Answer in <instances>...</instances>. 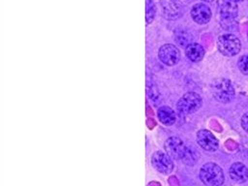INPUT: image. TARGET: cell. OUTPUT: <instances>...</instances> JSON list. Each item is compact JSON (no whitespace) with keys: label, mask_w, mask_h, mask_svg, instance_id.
Segmentation results:
<instances>
[{"label":"cell","mask_w":248,"mask_h":186,"mask_svg":"<svg viewBox=\"0 0 248 186\" xmlns=\"http://www.w3.org/2000/svg\"><path fill=\"white\" fill-rule=\"evenodd\" d=\"M200 178L206 186H221L224 183L223 170L215 163H206L200 170Z\"/></svg>","instance_id":"cell-1"},{"label":"cell","mask_w":248,"mask_h":186,"mask_svg":"<svg viewBox=\"0 0 248 186\" xmlns=\"http://www.w3.org/2000/svg\"><path fill=\"white\" fill-rule=\"evenodd\" d=\"M214 98L221 103H229L234 98V88L227 78H219L212 84Z\"/></svg>","instance_id":"cell-2"},{"label":"cell","mask_w":248,"mask_h":186,"mask_svg":"<svg viewBox=\"0 0 248 186\" xmlns=\"http://www.w3.org/2000/svg\"><path fill=\"white\" fill-rule=\"evenodd\" d=\"M217 46L219 51L225 56H234L240 50V41L232 34H224L218 38Z\"/></svg>","instance_id":"cell-3"},{"label":"cell","mask_w":248,"mask_h":186,"mask_svg":"<svg viewBox=\"0 0 248 186\" xmlns=\"http://www.w3.org/2000/svg\"><path fill=\"white\" fill-rule=\"evenodd\" d=\"M202 98L198 93L188 92L184 94L177 102V109L181 113H193L202 107Z\"/></svg>","instance_id":"cell-4"},{"label":"cell","mask_w":248,"mask_h":186,"mask_svg":"<svg viewBox=\"0 0 248 186\" xmlns=\"http://www.w3.org/2000/svg\"><path fill=\"white\" fill-rule=\"evenodd\" d=\"M162 14L167 19H176L182 16L184 8L179 0H161Z\"/></svg>","instance_id":"cell-5"},{"label":"cell","mask_w":248,"mask_h":186,"mask_svg":"<svg viewBox=\"0 0 248 186\" xmlns=\"http://www.w3.org/2000/svg\"><path fill=\"white\" fill-rule=\"evenodd\" d=\"M152 166L161 173L168 174L170 173L173 170V164L170 160V157L164 153L163 151H157L152 155L151 158Z\"/></svg>","instance_id":"cell-6"},{"label":"cell","mask_w":248,"mask_h":186,"mask_svg":"<svg viewBox=\"0 0 248 186\" xmlns=\"http://www.w3.org/2000/svg\"><path fill=\"white\" fill-rule=\"evenodd\" d=\"M158 55L160 60L168 66L175 65L180 59V51L176 46L170 44L162 46L159 49Z\"/></svg>","instance_id":"cell-7"},{"label":"cell","mask_w":248,"mask_h":186,"mask_svg":"<svg viewBox=\"0 0 248 186\" xmlns=\"http://www.w3.org/2000/svg\"><path fill=\"white\" fill-rule=\"evenodd\" d=\"M185 149L186 145L179 138L170 137L165 142V150L168 153V155L172 159H182Z\"/></svg>","instance_id":"cell-8"},{"label":"cell","mask_w":248,"mask_h":186,"mask_svg":"<svg viewBox=\"0 0 248 186\" xmlns=\"http://www.w3.org/2000/svg\"><path fill=\"white\" fill-rule=\"evenodd\" d=\"M218 12L223 20H232L237 16V4L233 0H218Z\"/></svg>","instance_id":"cell-9"},{"label":"cell","mask_w":248,"mask_h":186,"mask_svg":"<svg viewBox=\"0 0 248 186\" xmlns=\"http://www.w3.org/2000/svg\"><path fill=\"white\" fill-rule=\"evenodd\" d=\"M199 145L206 151H215L218 148V140L208 130H200L197 134Z\"/></svg>","instance_id":"cell-10"},{"label":"cell","mask_w":248,"mask_h":186,"mask_svg":"<svg viewBox=\"0 0 248 186\" xmlns=\"http://www.w3.org/2000/svg\"><path fill=\"white\" fill-rule=\"evenodd\" d=\"M191 16L199 24L207 23L211 18V11L203 3H198L191 10Z\"/></svg>","instance_id":"cell-11"},{"label":"cell","mask_w":248,"mask_h":186,"mask_svg":"<svg viewBox=\"0 0 248 186\" xmlns=\"http://www.w3.org/2000/svg\"><path fill=\"white\" fill-rule=\"evenodd\" d=\"M229 174L234 182L243 183L248 178V169L242 163H233L229 170Z\"/></svg>","instance_id":"cell-12"},{"label":"cell","mask_w":248,"mask_h":186,"mask_svg":"<svg viewBox=\"0 0 248 186\" xmlns=\"http://www.w3.org/2000/svg\"><path fill=\"white\" fill-rule=\"evenodd\" d=\"M185 53H186V56L191 61L199 62L203 58L204 49L201 45H199L197 43H192L186 46Z\"/></svg>","instance_id":"cell-13"},{"label":"cell","mask_w":248,"mask_h":186,"mask_svg":"<svg viewBox=\"0 0 248 186\" xmlns=\"http://www.w3.org/2000/svg\"><path fill=\"white\" fill-rule=\"evenodd\" d=\"M157 114H158L159 120L165 125H172L175 121V113L169 107H166V106L161 107L158 109Z\"/></svg>","instance_id":"cell-14"},{"label":"cell","mask_w":248,"mask_h":186,"mask_svg":"<svg viewBox=\"0 0 248 186\" xmlns=\"http://www.w3.org/2000/svg\"><path fill=\"white\" fill-rule=\"evenodd\" d=\"M198 158H199V152L196 150V148H194L193 146L186 145V149L182 158L184 162L188 165H193L197 162Z\"/></svg>","instance_id":"cell-15"},{"label":"cell","mask_w":248,"mask_h":186,"mask_svg":"<svg viewBox=\"0 0 248 186\" xmlns=\"http://www.w3.org/2000/svg\"><path fill=\"white\" fill-rule=\"evenodd\" d=\"M146 15H145V20L146 23H151L155 17L156 14V8L152 0H146Z\"/></svg>","instance_id":"cell-16"},{"label":"cell","mask_w":248,"mask_h":186,"mask_svg":"<svg viewBox=\"0 0 248 186\" xmlns=\"http://www.w3.org/2000/svg\"><path fill=\"white\" fill-rule=\"evenodd\" d=\"M191 40V36L186 32V31H181L176 33L175 35V41L178 45H180L181 46H185L190 45L189 42Z\"/></svg>","instance_id":"cell-17"},{"label":"cell","mask_w":248,"mask_h":186,"mask_svg":"<svg viewBox=\"0 0 248 186\" xmlns=\"http://www.w3.org/2000/svg\"><path fill=\"white\" fill-rule=\"evenodd\" d=\"M238 69L244 75H248V55H242L238 59Z\"/></svg>","instance_id":"cell-18"},{"label":"cell","mask_w":248,"mask_h":186,"mask_svg":"<svg viewBox=\"0 0 248 186\" xmlns=\"http://www.w3.org/2000/svg\"><path fill=\"white\" fill-rule=\"evenodd\" d=\"M241 126L244 131L248 133V111L245 112L241 118Z\"/></svg>","instance_id":"cell-19"},{"label":"cell","mask_w":248,"mask_h":186,"mask_svg":"<svg viewBox=\"0 0 248 186\" xmlns=\"http://www.w3.org/2000/svg\"><path fill=\"white\" fill-rule=\"evenodd\" d=\"M146 123H147V126H148L150 129H152L153 126L156 125V123H155V121H154L153 119H148V120L146 121Z\"/></svg>","instance_id":"cell-20"},{"label":"cell","mask_w":248,"mask_h":186,"mask_svg":"<svg viewBox=\"0 0 248 186\" xmlns=\"http://www.w3.org/2000/svg\"><path fill=\"white\" fill-rule=\"evenodd\" d=\"M233 1H234V2H236V3H237V2H241V1H243V0H233Z\"/></svg>","instance_id":"cell-21"},{"label":"cell","mask_w":248,"mask_h":186,"mask_svg":"<svg viewBox=\"0 0 248 186\" xmlns=\"http://www.w3.org/2000/svg\"><path fill=\"white\" fill-rule=\"evenodd\" d=\"M202 1H204V2H211V1H213V0H202Z\"/></svg>","instance_id":"cell-22"}]
</instances>
